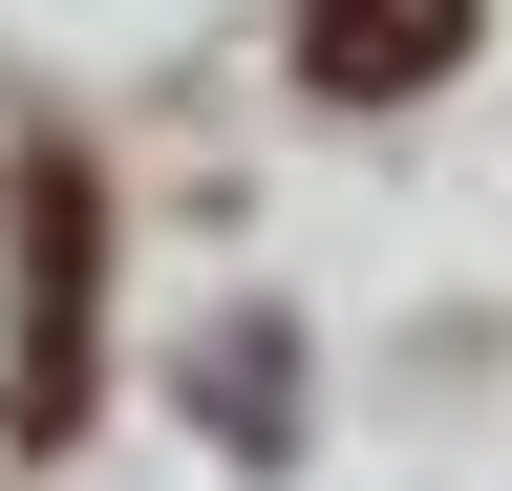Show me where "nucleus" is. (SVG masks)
<instances>
[{"label":"nucleus","instance_id":"f257e3e1","mask_svg":"<svg viewBox=\"0 0 512 491\" xmlns=\"http://www.w3.org/2000/svg\"><path fill=\"white\" fill-rule=\"evenodd\" d=\"M0 257H22V363H0V427L22 449H86V385H107V193H86V150L22 129L0 150Z\"/></svg>","mask_w":512,"mask_h":491},{"label":"nucleus","instance_id":"f03ea898","mask_svg":"<svg viewBox=\"0 0 512 491\" xmlns=\"http://www.w3.org/2000/svg\"><path fill=\"white\" fill-rule=\"evenodd\" d=\"M470 22L491 0H299V86L320 107H406V86L470 65Z\"/></svg>","mask_w":512,"mask_h":491},{"label":"nucleus","instance_id":"7ed1b4c3","mask_svg":"<svg viewBox=\"0 0 512 491\" xmlns=\"http://www.w3.org/2000/svg\"><path fill=\"white\" fill-rule=\"evenodd\" d=\"M192 406H214V427H235L256 470H278V449H299V342H278V321H235L214 363H192Z\"/></svg>","mask_w":512,"mask_h":491}]
</instances>
